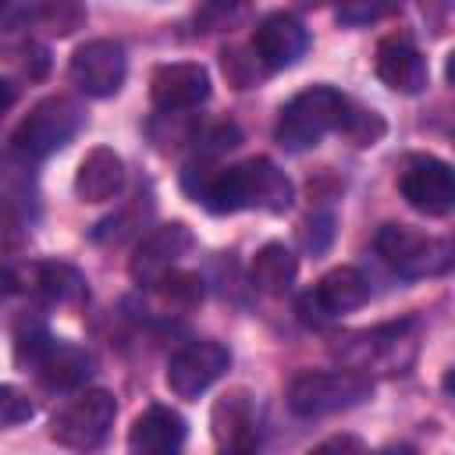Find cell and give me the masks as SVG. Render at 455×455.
<instances>
[{"mask_svg": "<svg viewBox=\"0 0 455 455\" xmlns=\"http://www.w3.org/2000/svg\"><path fill=\"white\" fill-rule=\"evenodd\" d=\"M181 185L210 213H238V210L284 213L291 206V181L267 156H252L245 164L217 167V171H210L206 164L199 167L192 164L185 167Z\"/></svg>", "mask_w": 455, "mask_h": 455, "instance_id": "obj_1", "label": "cell"}, {"mask_svg": "<svg viewBox=\"0 0 455 455\" xmlns=\"http://www.w3.org/2000/svg\"><path fill=\"white\" fill-rule=\"evenodd\" d=\"M345 117H348V100L334 85H309L281 107L274 139L288 153H302L313 149L327 132L341 128Z\"/></svg>", "mask_w": 455, "mask_h": 455, "instance_id": "obj_2", "label": "cell"}, {"mask_svg": "<svg viewBox=\"0 0 455 455\" xmlns=\"http://www.w3.org/2000/svg\"><path fill=\"white\" fill-rule=\"evenodd\" d=\"M14 363L28 373L39 377L43 387L50 391H75L89 380L92 373V355L71 341H57L50 338L43 327L21 331L14 341Z\"/></svg>", "mask_w": 455, "mask_h": 455, "instance_id": "obj_3", "label": "cell"}, {"mask_svg": "<svg viewBox=\"0 0 455 455\" xmlns=\"http://www.w3.org/2000/svg\"><path fill=\"white\" fill-rule=\"evenodd\" d=\"M82 124H85V110H82V103L75 96H46L14 128L7 149L25 156L28 164H36V160L64 149L78 135Z\"/></svg>", "mask_w": 455, "mask_h": 455, "instance_id": "obj_4", "label": "cell"}, {"mask_svg": "<svg viewBox=\"0 0 455 455\" xmlns=\"http://www.w3.org/2000/svg\"><path fill=\"white\" fill-rule=\"evenodd\" d=\"M373 249L398 277H409V281L437 277L451 270V259H455V249L448 238L427 235L409 224H380L373 235Z\"/></svg>", "mask_w": 455, "mask_h": 455, "instance_id": "obj_5", "label": "cell"}, {"mask_svg": "<svg viewBox=\"0 0 455 455\" xmlns=\"http://www.w3.org/2000/svg\"><path fill=\"white\" fill-rule=\"evenodd\" d=\"M373 395V380L359 370H302L288 384V409L295 416H327L352 409Z\"/></svg>", "mask_w": 455, "mask_h": 455, "instance_id": "obj_6", "label": "cell"}, {"mask_svg": "<svg viewBox=\"0 0 455 455\" xmlns=\"http://www.w3.org/2000/svg\"><path fill=\"white\" fill-rule=\"evenodd\" d=\"M117 416V398L107 387H85L50 419V437L71 451H92L107 441Z\"/></svg>", "mask_w": 455, "mask_h": 455, "instance_id": "obj_7", "label": "cell"}, {"mask_svg": "<svg viewBox=\"0 0 455 455\" xmlns=\"http://www.w3.org/2000/svg\"><path fill=\"white\" fill-rule=\"evenodd\" d=\"M370 302V281L359 267H334L327 270L316 288H309L299 299V316L309 327H323L327 320H334L338 313H352L359 306Z\"/></svg>", "mask_w": 455, "mask_h": 455, "instance_id": "obj_8", "label": "cell"}, {"mask_svg": "<svg viewBox=\"0 0 455 455\" xmlns=\"http://www.w3.org/2000/svg\"><path fill=\"white\" fill-rule=\"evenodd\" d=\"M210 434L217 455H256L259 448V412L245 387H228L210 409Z\"/></svg>", "mask_w": 455, "mask_h": 455, "instance_id": "obj_9", "label": "cell"}, {"mask_svg": "<svg viewBox=\"0 0 455 455\" xmlns=\"http://www.w3.org/2000/svg\"><path fill=\"white\" fill-rule=\"evenodd\" d=\"M192 249V231L181 220L171 224H156L153 231H146L128 259V274L135 284L142 288H156L171 270H178V259Z\"/></svg>", "mask_w": 455, "mask_h": 455, "instance_id": "obj_10", "label": "cell"}, {"mask_svg": "<svg viewBox=\"0 0 455 455\" xmlns=\"http://www.w3.org/2000/svg\"><path fill=\"white\" fill-rule=\"evenodd\" d=\"M402 199L423 217H444L455 206V178L441 156H409L398 174Z\"/></svg>", "mask_w": 455, "mask_h": 455, "instance_id": "obj_11", "label": "cell"}, {"mask_svg": "<svg viewBox=\"0 0 455 455\" xmlns=\"http://www.w3.org/2000/svg\"><path fill=\"white\" fill-rule=\"evenodd\" d=\"M68 75L71 82L85 92V96H114L121 85H124V75H128V53L117 39H89L82 43L75 53H71V64H68Z\"/></svg>", "mask_w": 455, "mask_h": 455, "instance_id": "obj_12", "label": "cell"}, {"mask_svg": "<svg viewBox=\"0 0 455 455\" xmlns=\"http://www.w3.org/2000/svg\"><path fill=\"white\" fill-rule=\"evenodd\" d=\"M231 366V352L220 341H188L185 348H178L167 363V387L178 398H199L203 391H210Z\"/></svg>", "mask_w": 455, "mask_h": 455, "instance_id": "obj_13", "label": "cell"}, {"mask_svg": "<svg viewBox=\"0 0 455 455\" xmlns=\"http://www.w3.org/2000/svg\"><path fill=\"white\" fill-rule=\"evenodd\" d=\"M249 50H252V57L259 60L263 71H284V68H291V64H299L306 57L309 32L295 14L274 11L256 25Z\"/></svg>", "mask_w": 455, "mask_h": 455, "instance_id": "obj_14", "label": "cell"}, {"mask_svg": "<svg viewBox=\"0 0 455 455\" xmlns=\"http://www.w3.org/2000/svg\"><path fill=\"white\" fill-rule=\"evenodd\" d=\"M210 96V71L196 60H174L160 64L149 75V100L164 114H181L196 110Z\"/></svg>", "mask_w": 455, "mask_h": 455, "instance_id": "obj_15", "label": "cell"}, {"mask_svg": "<svg viewBox=\"0 0 455 455\" xmlns=\"http://www.w3.org/2000/svg\"><path fill=\"white\" fill-rule=\"evenodd\" d=\"M188 437L185 416L171 405H149L132 419L128 455H181Z\"/></svg>", "mask_w": 455, "mask_h": 455, "instance_id": "obj_16", "label": "cell"}, {"mask_svg": "<svg viewBox=\"0 0 455 455\" xmlns=\"http://www.w3.org/2000/svg\"><path fill=\"white\" fill-rule=\"evenodd\" d=\"M373 71H377V78H380L387 89L405 92V96L419 92V89L427 85V75H430L423 53H419L405 36H387V39L377 43Z\"/></svg>", "mask_w": 455, "mask_h": 455, "instance_id": "obj_17", "label": "cell"}, {"mask_svg": "<svg viewBox=\"0 0 455 455\" xmlns=\"http://www.w3.org/2000/svg\"><path fill=\"white\" fill-rule=\"evenodd\" d=\"M124 185V160L110 146H96L82 156L75 171V192L82 203H107Z\"/></svg>", "mask_w": 455, "mask_h": 455, "instance_id": "obj_18", "label": "cell"}, {"mask_svg": "<svg viewBox=\"0 0 455 455\" xmlns=\"http://www.w3.org/2000/svg\"><path fill=\"white\" fill-rule=\"evenodd\" d=\"M11 284H18L21 291L43 295L50 302H75L85 295V277L68 267V263H32L21 274H4Z\"/></svg>", "mask_w": 455, "mask_h": 455, "instance_id": "obj_19", "label": "cell"}, {"mask_svg": "<svg viewBox=\"0 0 455 455\" xmlns=\"http://www.w3.org/2000/svg\"><path fill=\"white\" fill-rule=\"evenodd\" d=\"M295 274H299V259L284 242H267L252 256V267H249L252 284L267 295H284L295 284Z\"/></svg>", "mask_w": 455, "mask_h": 455, "instance_id": "obj_20", "label": "cell"}, {"mask_svg": "<svg viewBox=\"0 0 455 455\" xmlns=\"http://www.w3.org/2000/svg\"><path fill=\"white\" fill-rule=\"evenodd\" d=\"M28 196H32V164L7 149L0 156V210L14 213L25 206Z\"/></svg>", "mask_w": 455, "mask_h": 455, "instance_id": "obj_21", "label": "cell"}, {"mask_svg": "<svg viewBox=\"0 0 455 455\" xmlns=\"http://www.w3.org/2000/svg\"><path fill=\"white\" fill-rule=\"evenodd\" d=\"M156 288H164L167 302H174V306H196V302H203V277L192 274V270H171Z\"/></svg>", "mask_w": 455, "mask_h": 455, "instance_id": "obj_22", "label": "cell"}, {"mask_svg": "<svg viewBox=\"0 0 455 455\" xmlns=\"http://www.w3.org/2000/svg\"><path fill=\"white\" fill-rule=\"evenodd\" d=\"M36 416V405L32 398L14 387V384H0V430L4 427H18V423H28Z\"/></svg>", "mask_w": 455, "mask_h": 455, "instance_id": "obj_23", "label": "cell"}, {"mask_svg": "<svg viewBox=\"0 0 455 455\" xmlns=\"http://www.w3.org/2000/svg\"><path fill=\"white\" fill-rule=\"evenodd\" d=\"M220 64H224V75L231 78V85H238V89H249L259 78V60L252 57V50L245 53V50L231 46L220 53Z\"/></svg>", "mask_w": 455, "mask_h": 455, "instance_id": "obj_24", "label": "cell"}, {"mask_svg": "<svg viewBox=\"0 0 455 455\" xmlns=\"http://www.w3.org/2000/svg\"><path fill=\"white\" fill-rule=\"evenodd\" d=\"M341 128L352 135L355 146H373V142L384 135V121H380L373 110H352V107H348V117H345Z\"/></svg>", "mask_w": 455, "mask_h": 455, "instance_id": "obj_25", "label": "cell"}, {"mask_svg": "<svg viewBox=\"0 0 455 455\" xmlns=\"http://www.w3.org/2000/svg\"><path fill=\"white\" fill-rule=\"evenodd\" d=\"M331 238H334V217H331V213L309 217V220L302 224V242H306V249H313V252H323Z\"/></svg>", "mask_w": 455, "mask_h": 455, "instance_id": "obj_26", "label": "cell"}, {"mask_svg": "<svg viewBox=\"0 0 455 455\" xmlns=\"http://www.w3.org/2000/svg\"><path fill=\"white\" fill-rule=\"evenodd\" d=\"M306 455H366V448L355 434H331L320 444H313Z\"/></svg>", "mask_w": 455, "mask_h": 455, "instance_id": "obj_27", "label": "cell"}, {"mask_svg": "<svg viewBox=\"0 0 455 455\" xmlns=\"http://www.w3.org/2000/svg\"><path fill=\"white\" fill-rule=\"evenodd\" d=\"M395 7L387 4H348V7H338V21L345 25H363V21H373V18H384L391 14Z\"/></svg>", "mask_w": 455, "mask_h": 455, "instance_id": "obj_28", "label": "cell"}, {"mask_svg": "<svg viewBox=\"0 0 455 455\" xmlns=\"http://www.w3.org/2000/svg\"><path fill=\"white\" fill-rule=\"evenodd\" d=\"M14 100H18V89H14L7 78H0V117H4L11 107H14Z\"/></svg>", "mask_w": 455, "mask_h": 455, "instance_id": "obj_29", "label": "cell"}, {"mask_svg": "<svg viewBox=\"0 0 455 455\" xmlns=\"http://www.w3.org/2000/svg\"><path fill=\"white\" fill-rule=\"evenodd\" d=\"M373 455H416V451L405 448V444H387V448H380V451H373Z\"/></svg>", "mask_w": 455, "mask_h": 455, "instance_id": "obj_30", "label": "cell"}]
</instances>
